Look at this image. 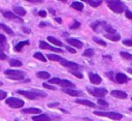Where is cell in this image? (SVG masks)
Wrapping results in <instances>:
<instances>
[{
	"instance_id": "6da1fadb",
	"label": "cell",
	"mask_w": 132,
	"mask_h": 121,
	"mask_svg": "<svg viewBox=\"0 0 132 121\" xmlns=\"http://www.w3.org/2000/svg\"><path fill=\"white\" fill-rule=\"evenodd\" d=\"M107 6L116 13H122L126 9L125 4L122 1H107Z\"/></svg>"
},
{
	"instance_id": "7a4b0ae2",
	"label": "cell",
	"mask_w": 132,
	"mask_h": 121,
	"mask_svg": "<svg viewBox=\"0 0 132 121\" xmlns=\"http://www.w3.org/2000/svg\"><path fill=\"white\" fill-rule=\"evenodd\" d=\"M4 74L11 80H23L25 78V72L16 69H6L4 71Z\"/></svg>"
},
{
	"instance_id": "3957f363",
	"label": "cell",
	"mask_w": 132,
	"mask_h": 121,
	"mask_svg": "<svg viewBox=\"0 0 132 121\" xmlns=\"http://www.w3.org/2000/svg\"><path fill=\"white\" fill-rule=\"evenodd\" d=\"M95 115L97 116H101V117H107L111 120H121L123 118V115L120 113H116V112H100V111H95L94 112Z\"/></svg>"
},
{
	"instance_id": "277c9868",
	"label": "cell",
	"mask_w": 132,
	"mask_h": 121,
	"mask_svg": "<svg viewBox=\"0 0 132 121\" xmlns=\"http://www.w3.org/2000/svg\"><path fill=\"white\" fill-rule=\"evenodd\" d=\"M87 91L91 95H93L95 97H98V98L104 97L107 93V90L104 89V88H90V87H87Z\"/></svg>"
},
{
	"instance_id": "5b68a950",
	"label": "cell",
	"mask_w": 132,
	"mask_h": 121,
	"mask_svg": "<svg viewBox=\"0 0 132 121\" xmlns=\"http://www.w3.org/2000/svg\"><path fill=\"white\" fill-rule=\"evenodd\" d=\"M16 93L29 98V99H36L37 97H45L46 94L43 93V92H38V93H35V92H30V91H25V90H19Z\"/></svg>"
},
{
	"instance_id": "8992f818",
	"label": "cell",
	"mask_w": 132,
	"mask_h": 121,
	"mask_svg": "<svg viewBox=\"0 0 132 121\" xmlns=\"http://www.w3.org/2000/svg\"><path fill=\"white\" fill-rule=\"evenodd\" d=\"M5 102H6L7 105H9V107L12 108V109H20V108H22V107L24 105V103H25L22 99H19V98H16V97H9V98L6 99Z\"/></svg>"
},
{
	"instance_id": "52a82bcc",
	"label": "cell",
	"mask_w": 132,
	"mask_h": 121,
	"mask_svg": "<svg viewBox=\"0 0 132 121\" xmlns=\"http://www.w3.org/2000/svg\"><path fill=\"white\" fill-rule=\"evenodd\" d=\"M60 63H61L63 66L69 68L70 70H72V69H74V70H78V68H79V65H78L77 63L72 62V61H68V60H65V59H62V60L60 61Z\"/></svg>"
},
{
	"instance_id": "ba28073f",
	"label": "cell",
	"mask_w": 132,
	"mask_h": 121,
	"mask_svg": "<svg viewBox=\"0 0 132 121\" xmlns=\"http://www.w3.org/2000/svg\"><path fill=\"white\" fill-rule=\"evenodd\" d=\"M1 13H2L5 18H7V19H9V20H13V21H16V22H20V23H23V22H24L23 19L19 18L18 16H15L14 13H12L11 11H8V10H1Z\"/></svg>"
},
{
	"instance_id": "9c48e42d",
	"label": "cell",
	"mask_w": 132,
	"mask_h": 121,
	"mask_svg": "<svg viewBox=\"0 0 132 121\" xmlns=\"http://www.w3.org/2000/svg\"><path fill=\"white\" fill-rule=\"evenodd\" d=\"M39 47L41 49H46V50H50V51H53V52H58V53H63V51L61 49H58V48H54L52 46H50L48 43H46L45 41H40L39 42Z\"/></svg>"
},
{
	"instance_id": "30bf717a",
	"label": "cell",
	"mask_w": 132,
	"mask_h": 121,
	"mask_svg": "<svg viewBox=\"0 0 132 121\" xmlns=\"http://www.w3.org/2000/svg\"><path fill=\"white\" fill-rule=\"evenodd\" d=\"M66 41H67V43H69L70 46H72L74 48H77V49H81L82 48V42L79 41L78 39H75V38H67Z\"/></svg>"
},
{
	"instance_id": "8fae6325",
	"label": "cell",
	"mask_w": 132,
	"mask_h": 121,
	"mask_svg": "<svg viewBox=\"0 0 132 121\" xmlns=\"http://www.w3.org/2000/svg\"><path fill=\"white\" fill-rule=\"evenodd\" d=\"M116 81H117L119 84H124V83H126V82L129 81V78H128L127 75H125L124 73L119 72V73L116 74Z\"/></svg>"
},
{
	"instance_id": "7c38bea8",
	"label": "cell",
	"mask_w": 132,
	"mask_h": 121,
	"mask_svg": "<svg viewBox=\"0 0 132 121\" xmlns=\"http://www.w3.org/2000/svg\"><path fill=\"white\" fill-rule=\"evenodd\" d=\"M89 79H90L91 83H92V84H94V85L100 84V83H101V81H102V79H101L98 74H96V73H89Z\"/></svg>"
},
{
	"instance_id": "4fadbf2b",
	"label": "cell",
	"mask_w": 132,
	"mask_h": 121,
	"mask_svg": "<svg viewBox=\"0 0 132 121\" xmlns=\"http://www.w3.org/2000/svg\"><path fill=\"white\" fill-rule=\"evenodd\" d=\"M110 95L113 97H117V98H126L127 97V93L124 91H121V90H112L110 92Z\"/></svg>"
},
{
	"instance_id": "5bb4252c",
	"label": "cell",
	"mask_w": 132,
	"mask_h": 121,
	"mask_svg": "<svg viewBox=\"0 0 132 121\" xmlns=\"http://www.w3.org/2000/svg\"><path fill=\"white\" fill-rule=\"evenodd\" d=\"M62 91H63L64 93H66V94L70 95V96H80V95L82 94V92L76 91V90H72V89H65V88H63Z\"/></svg>"
},
{
	"instance_id": "9a60e30c",
	"label": "cell",
	"mask_w": 132,
	"mask_h": 121,
	"mask_svg": "<svg viewBox=\"0 0 132 121\" xmlns=\"http://www.w3.org/2000/svg\"><path fill=\"white\" fill-rule=\"evenodd\" d=\"M8 49V44H7V40L6 37L3 34H0V50H7Z\"/></svg>"
},
{
	"instance_id": "2e32d148",
	"label": "cell",
	"mask_w": 132,
	"mask_h": 121,
	"mask_svg": "<svg viewBox=\"0 0 132 121\" xmlns=\"http://www.w3.org/2000/svg\"><path fill=\"white\" fill-rule=\"evenodd\" d=\"M32 119H33V121H51V118L45 114H40L38 116H34Z\"/></svg>"
},
{
	"instance_id": "e0dca14e",
	"label": "cell",
	"mask_w": 132,
	"mask_h": 121,
	"mask_svg": "<svg viewBox=\"0 0 132 121\" xmlns=\"http://www.w3.org/2000/svg\"><path fill=\"white\" fill-rule=\"evenodd\" d=\"M76 103H79V104H84V105H87V107H91V108H94L95 107V103L90 101V100H87V99H76L75 100Z\"/></svg>"
},
{
	"instance_id": "ac0fdd59",
	"label": "cell",
	"mask_w": 132,
	"mask_h": 121,
	"mask_svg": "<svg viewBox=\"0 0 132 121\" xmlns=\"http://www.w3.org/2000/svg\"><path fill=\"white\" fill-rule=\"evenodd\" d=\"M23 113H29V114H41V110L38 108H28L22 110Z\"/></svg>"
},
{
	"instance_id": "d6986e66",
	"label": "cell",
	"mask_w": 132,
	"mask_h": 121,
	"mask_svg": "<svg viewBox=\"0 0 132 121\" xmlns=\"http://www.w3.org/2000/svg\"><path fill=\"white\" fill-rule=\"evenodd\" d=\"M71 7L74 8L75 10H77V11H81L84 9V4L79 1H74V2L71 3Z\"/></svg>"
},
{
	"instance_id": "ffe728a7",
	"label": "cell",
	"mask_w": 132,
	"mask_h": 121,
	"mask_svg": "<svg viewBox=\"0 0 132 121\" xmlns=\"http://www.w3.org/2000/svg\"><path fill=\"white\" fill-rule=\"evenodd\" d=\"M28 44H30V41H29V40L20 41V42L16 43V46L14 47V51H15V52H21L22 49H23V47H24V46H28Z\"/></svg>"
},
{
	"instance_id": "44dd1931",
	"label": "cell",
	"mask_w": 132,
	"mask_h": 121,
	"mask_svg": "<svg viewBox=\"0 0 132 121\" xmlns=\"http://www.w3.org/2000/svg\"><path fill=\"white\" fill-rule=\"evenodd\" d=\"M107 39H109V40H112V41H118V40H120L121 39V36H120V34H105L104 35Z\"/></svg>"
},
{
	"instance_id": "7402d4cb",
	"label": "cell",
	"mask_w": 132,
	"mask_h": 121,
	"mask_svg": "<svg viewBox=\"0 0 132 121\" xmlns=\"http://www.w3.org/2000/svg\"><path fill=\"white\" fill-rule=\"evenodd\" d=\"M36 77L37 78H39V79H42V80H50V73L48 72H46V71H39V72H37L36 73Z\"/></svg>"
},
{
	"instance_id": "603a6c76",
	"label": "cell",
	"mask_w": 132,
	"mask_h": 121,
	"mask_svg": "<svg viewBox=\"0 0 132 121\" xmlns=\"http://www.w3.org/2000/svg\"><path fill=\"white\" fill-rule=\"evenodd\" d=\"M47 40H48L51 43H53V44H55V46H57V47H62V46H63V43H62L60 40H58L57 38H55V37L48 36V37H47Z\"/></svg>"
},
{
	"instance_id": "cb8c5ba5",
	"label": "cell",
	"mask_w": 132,
	"mask_h": 121,
	"mask_svg": "<svg viewBox=\"0 0 132 121\" xmlns=\"http://www.w3.org/2000/svg\"><path fill=\"white\" fill-rule=\"evenodd\" d=\"M13 11L19 16H25L26 14V10L21 6H14L13 7Z\"/></svg>"
},
{
	"instance_id": "d4e9b609",
	"label": "cell",
	"mask_w": 132,
	"mask_h": 121,
	"mask_svg": "<svg viewBox=\"0 0 132 121\" xmlns=\"http://www.w3.org/2000/svg\"><path fill=\"white\" fill-rule=\"evenodd\" d=\"M103 29L106 31V34H117V32H116V29L114 28H112L110 25H104V27H103Z\"/></svg>"
},
{
	"instance_id": "484cf974",
	"label": "cell",
	"mask_w": 132,
	"mask_h": 121,
	"mask_svg": "<svg viewBox=\"0 0 132 121\" xmlns=\"http://www.w3.org/2000/svg\"><path fill=\"white\" fill-rule=\"evenodd\" d=\"M47 59L51 60V61H61L63 58L58 56V55H55V54H47Z\"/></svg>"
},
{
	"instance_id": "4316f807",
	"label": "cell",
	"mask_w": 132,
	"mask_h": 121,
	"mask_svg": "<svg viewBox=\"0 0 132 121\" xmlns=\"http://www.w3.org/2000/svg\"><path fill=\"white\" fill-rule=\"evenodd\" d=\"M86 2H88V4L91 5L92 7H98L102 3V1H100V0H89V1H86Z\"/></svg>"
},
{
	"instance_id": "83f0119b",
	"label": "cell",
	"mask_w": 132,
	"mask_h": 121,
	"mask_svg": "<svg viewBox=\"0 0 132 121\" xmlns=\"http://www.w3.org/2000/svg\"><path fill=\"white\" fill-rule=\"evenodd\" d=\"M9 65L12 67H20V66H22V62L16 59H11V60H9Z\"/></svg>"
},
{
	"instance_id": "f1b7e54d",
	"label": "cell",
	"mask_w": 132,
	"mask_h": 121,
	"mask_svg": "<svg viewBox=\"0 0 132 121\" xmlns=\"http://www.w3.org/2000/svg\"><path fill=\"white\" fill-rule=\"evenodd\" d=\"M120 55L125 60H132V54H129L127 52H120Z\"/></svg>"
},
{
	"instance_id": "f546056e",
	"label": "cell",
	"mask_w": 132,
	"mask_h": 121,
	"mask_svg": "<svg viewBox=\"0 0 132 121\" xmlns=\"http://www.w3.org/2000/svg\"><path fill=\"white\" fill-rule=\"evenodd\" d=\"M0 28L3 29V30H4L6 33H8L9 35H13V31H12L9 27H7L6 25H4V24H0Z\"/></svg>"
},
{
	"instance_id": "4dcf8cb0",
	"label": "cell",
	"mask_w": 132,
	"mask_h": 121,
	"mask_svg": "<svg viewBox=\"0 0 132 121\" xmlns=\"http://www.w3.org/2000/svg\"><path fill=\"white\" fill-rule=\"evenodd\" d=\"M105 23H100V22H95V23H93V24H91V27H92V29L94 30V31H98V28L97 27H100L101 25H104Z\"/></svg>"
},
{
	"instance_id": "1f68e13d",
	"label": "cell",
	"mask_w": 132,
	"mask_h": 121,
	"mask_svg": "<svg viewBox=\"0 0 132 121\" xmlns=\"http://www.w3.org/2000/svg\"><path fill=\"white\" fill-rule=\"evenodd\" d=\"M34 58H36V59H38V60H40V61H42V62H45V61H46L45 57H44L41 53H35V54H34Z\"/></svg>"
},
{
	"instance_id": "d6a6232c",
	"label": "cell",
	"mask_w": 132,
	"mask_h": 121,
	"mask_svg": "<svg viewBox=\"0 0 132 121\" xmlns=\"http://www.w3.org/2000/svg\"><path fill=\"white\" fill-rule=\"evenodd\" d=\"M93 55H94L93 49H87V50L84 52V56H86V57H92Z\"/></svg>"
},
{
	"instance_id": "836d02e7",
	"label": "cell",
	"mask_w": 132,
	"mask_h": 121,
	"mask_svg": "<svg viewBox=\"0 0 132 121\" xmlns=\"http://www.w3.org/2000/svg\"><path fill=\"white\" fill-rule=\"evenodd\" d=\"M78 27H80V23H78L77 21H74V22L69 26V28L72 29V30H73V29H77Z\"/></svg>"
},
{
	"instance_id": "e575fe53",
	"label": "cell",
	"mask_w": 132,
	"mask_h": 121,
	"mask_svg": "<svg viewBox=\"0 0 132 121\" xmlns=\"http://www.w3.org/2000/svg\"><path fill=\"white\" fill-rule=\"evenodd\" d=\"M93 40H94L95 42H97L98 44L102 46V47H106V42H105V41H103V40H101V39H99V38H97V37H94V38H93Z\"/></svg>"
},
{
	"instance_id": "d590c367",
	"label": "cell",
	"mask_w": 132,
	"mask_h": 121,
	"mask_svg": "<svg viewBox=\"0 0 132 121\" xmlns=\"http://www.w3.org/2000/svg\"><path fill=\"white\" fill-rule=\"evenodd\" d=\"M70 72H71L73 75H75L76 78H78V79H82V74H81V72H79L78 70H70Z\"/></svg>"
},
{
	"instance_id": "8d00e7d4",
	"label": "cell",
	"mask_w": 132,
	"mask_h": 121,
	"mask_svg": "<svg viewBox=\"0 0 132 121\" xmlns=\"http://www.w3.org/2000/svg\"><path fill=\"white\" fill-rule=\"evenodd\" d=\"M42 86H43L44 88H46V89H50V90H56V87H54V86H52V85H50V84H47V83H43Z\"/></svg>"
},
{
	"instance_id": "74e56055",
	"label": "cell",
	"mask_w": 132,
	"mask_h": 121,
	"mask_svg": "<svg viewBox=\"0 0 132 121\" xmlns=\"http://www.w3.org/2000/svg\"><path fill=\"white\" fill-rule=\"evenodd\" d=\"M98 104H100V105H102V107H107V105H108L107 101L103 100L102 98H99V99H98Z\"/></svg>"
},
{
	"instance_id": "f35d334b",
	"label": "cell",
	"mask_w": 132,
	"mask_h": 121,
	"mask_svg": "<svg viewBox=\"0 0 132 121\" xmlns=\"http://www.w3.org/2000/svg\"><path fill=\"white\" fill-rule=\"evenodd\" d=\"M123 43L127 47H132V39H126L123 41Z\"/></svg>"
},
{
	"instance_id": "ab89813d",
	"label": "cell",
	"mask_w": 132,
	"mask_h": 121,
	"mask_svg": "<svg viewBox=\"0 0 132 121\" xmlns=\"http://www.w3.org/2000/svg\"><path fill=\"white\" fill-rule=\"evenodd\" d=\"M6 96H7V93H6L5 91H2V90H0V100L4 99Z\"/></svg>"
},
{
	"instance_id": "60d3db41",
	"label": "cell",
	"mask_w": 132,
	"mask_h": 121,
	"mask_svg": "<svg viewBox=\"0 0 132 121\" xmlns=\"http://www.w3.org/2000/svg\"><path fill=\"white\" fill-rule=\"evenodd\" d=\"M6 58H7V55H6L3 51L0 50V60H5Z\"/></svg>"
},
{
	"instance_id": "b9f144b4",
	"label": "cell",
	"mask_w": 132,
	"mask_h": 121,
	"mask_svg": "<svg viewBox=\"0 0 132 121\" xmlns=\"http://www.w3.org/2000/svg\"><path fill=\"white\" fill-rule=\"evenodd\" d=\"M125 16H126L128 19L132 20V12H131L130 10H125Z\"/></svg>"
},
{
	"instance_id": "7bdbcfd3",
	"label": "cell",
	"mask_w": 132,
	"mask_h": 121,
	"mask_svg": "<svg viewBox=\"0 0 132 121\" xmlns=\"http://www.w3.org/2000/svg\"><path fill=\"white\" fill-rule=\"evenodd\" d=\"M66 50H67V51H68L69 53H72V54H74V53H76L74 49H72V48H70V47H68V46H66Z\"/></svg>"
},
{
	"instance_id": "ee69618b",
	"label": "cell",
	"mask_w": 132,
	"mask_h": 121,
	"mask_svg": "<svg viewBox=\"0 0 132 121\" xmlns=\"http://www.w3.org/2000/svg\"><path fill=\"white\" fill-rule=\"evenodd\" d=\"M38 14H39L40 17H42V18H45V17H46V12H45V10H40V11L38 12Z\"/></svg>"
},
{
	"instance_id": "f6af8a7d",
	"label": "cell",
	"mask_w": 132,
	"mask_h": 121,
	"mask_svg": "<svg viewBox=\"0 0 132 121\" xmlns=\"http://www.w3.org/2000/svg\"><path fill=\"white\" fill-rule=\"evenodd\" d=\"M58 105H59V102H58V101H57V102H53V103H50V104H48V107H50V108H53V107H58Z\"/></svg>"
},
{
	"instance_id": "bcb514c9",
	"label": "cell",
	"mask_w": 132,
	"mask_h": 121,
	"mask_svg": "<svg viewBox=\"0 0 132 121\" xmlns=\"http://www.w3.org/2000/svg\"><path fill=\"white\" fill-rule=\"evenodd\" d=\"M28 2H32V3H40L42 2L41 0H28Z\"/></svg>"
},
{
	"instance_id": "7dc6e473",
	"label": "cell",
	"mask_w": 132,
	"mask_h": 121,
	"mask_svg": "<svg viewBox=\"0 0 132 121\" xmlns=\"http://www.w3.org/2000/svg\"><path fill=\"white\" fill-rule=\"evenodd\" d=\"M55 21H56V22H58V23H60V24L62 23V20H61V18H55Z\"/></svg>"
},
{
	"instance_id": "c3c4849f",
	"label": "cell",
	"mask_w": 132,
	"mask_h": 121,
	"mask_svg": "<svg viewBox=\"0 0 132 121\" xmlns=\"http://www.w3.org/2000/svg\"><path fill=\"white\" fill-rule=\"evenodd\" d=\"M23 30H24L25 32H27V33H30V29H27V28H25V27H23Z\"/></svg>"
},
{
	"instance_id": "681fc988",
	"label": "cell",
	"mask_w": 132,
	"mask_h": 121,
	"mask_svg": "<svg viewBox=\"0 0 132 121\" xmlns=\"http://www.w3.org/2000/svg\"><path fill=\"white\" fill-rule=\"evenodd\" d=\"M127 71H128L129 73H132V68H127Z\"/></svg>"
},
{
	"instance_id": "f907efd6",
	"label": "cell",
	"mask_w": 132,
	"mask_h": 121,
	"mask_svg": "<svg viewBox=\"0 0 132 121\" xmlns=\"http://www.w3.org/2000/svg\"><path fill=\"white\" fill-rule=\"evenodd\" d=\"M50 11H51V13H53V14H55V10H54V9H50Z\"/></svg>"
},
{
	"instance_id": "816d5d0a",
	"label": "cell",
	"mask_w": 132,
	"mask_h": 121,
	"mask_svg": "<svg viewBox=\"0 0 132 121\" xmlns=\"http://www.w3.org/2000/svg\"><path fill=\"white\" fill-rule=\"evenodd\" d=\"M45 25H46L45 23H40V24H39V26H40V27H41V26H45Z\"/></svg>"
},
{
	"instance_id": "f5cc1de1",
	"label": "cell",
	"mask_w": 132,
	"mask_h": 121,
	"mask_svg": "<svg viewBox=\"0 0 132 121\" xmlns=\"http://www.w3.org/2000/svg\"><path fill=\"white\" fill-rule=\"evenodd\" d=\"M129 110H130V111H131V112H132V108H130V109H129Z\"/></svg>"
},
{
	"instance_id": "db71d44e",
	"label": "cell",
	"mask_w": 132,
	"mask_h": 121,
	"mask_svg": "<svg viewBox=\"0 0 132 121\" xmlns=\"http://www.w3.org/2000/svg\"><path fill=\"white\" fill-rule=\"evenodd\" d=\"M131 100H132V98H131Z\"/></svg>"
},
{
	"instance_id": "11a10c76",
	"label": "cell",
	"mask_w": 132,
	"mask_h": 121,
	"mask_svg": "<svg viewBox=\"0 0 132 121\" xmlns=\"http://www.w3.org/2000/svg\"><path fill=\"white\" fill-rule=\"evenodd\" d=\"M15 121H16V120H15Z\"/></svg>"
}]
</instances>
